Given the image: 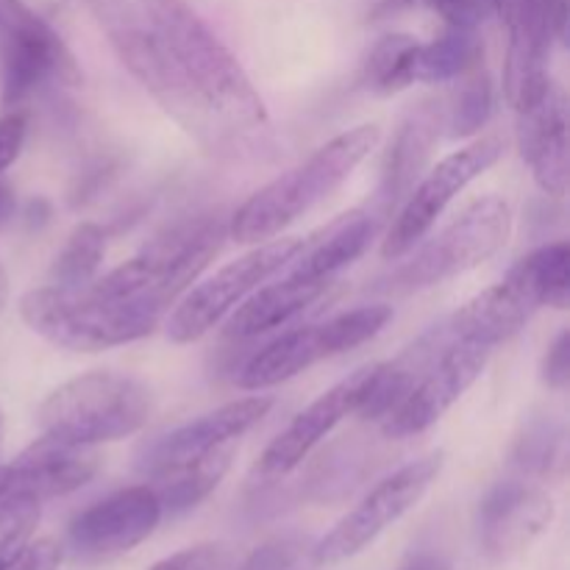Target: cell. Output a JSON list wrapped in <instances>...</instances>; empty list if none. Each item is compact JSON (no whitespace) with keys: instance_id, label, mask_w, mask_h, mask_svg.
Segmentation results:
<instances>
[{"instance_id":"cell-40","label":"cell","mask_w":570,"mask_h":570,"mask_svg":"<svg viewBox=\"0 0 570 570\" xmlns=\"http://www.w3.org/2000/svg\"><path fill=\"white\" fill-rule=\"evenodd\" d=\"M14 209H17V200H14V189L9 187V184L0 178V228L6 226V223L14 217Z\"/></svg>"},{"instance_id":"cell-39","label":"cell","mask_w":570,"mask_h":570,"mask_svg":"<svg viewBox=\"0 0 570 570\" xmlns=\"http://www.w3.org/2000/svg\"><path fill=\"white\" fill-rule=\"evenodd\" d=\"M399 570H451V566L438 554H417L406 560Z\"/></svg>"},{"instance_id":"cell-26","label":"cell","mask_w":570,"mask_h":570,"mask_svg":"<svg viewBox=\"0 0 570 570\" xmlns=\"http://www.w3.org/2000/svg\"><path fill=\"white\" fill-rule=\"evenodd\" d=\"M482 39L476 31L465 28H449L434 42L421 45L412 65V83H445L454 78H465L468 72L482 65Z\"/></svg>"},{"instance_id":"cell-24","label":"cell","mask_w":570,"mask_h":570,"mask_svg":"<svg viewBox=\"0 0 570 570\" xmlns=\"http://www.w3.org/2000/svg\"><path fill=\"white\" fill-rule=\"evenodd\" d=\"M434 137H438V120H434L432 111L412 115L395 134L387 161H384L382 187H379L376 198V206L387 217L395 209V204H401L412 193V187L421 181L429 156H432Z\"/></svg>"},{"instance_id":"cell-37","label":"cell","mask_w":570,"mask_h":570,"mask_svg":"<svg viewBox=\"0 0 570 570\" xmlns=\"http://www.w3.org/2000/svg\"><path fill=\"white\" fill-rule=\"evenodd\" d=\"M295 562H298V549L289 543H276L256 551L239 570H295Z\"/></svg>"},{"instance_id":"cell-3","label":"cell","mask_w":570,"mask_h":570,"mask_svg":"<svg viewBox=\"0 0 570 570\" xmlns=\"http://www.w3.org/2000/svg\"><path fill=\"white\" fill-rule=\"evenodd\" d=\"M228 217L232 215L223 209L187 217L150 239L134 259L122 262L87 287L100 298L142 306L165 317V312L220 254L228 239Z\"/></svg>"},{"instance_id":"cell-15","label":"cell","mask_w":570,"mask_h":570,"mask_svg":"<svg viewBox=\"0 0 570 570\" xmlns=\"http://www.w3.org/2000/svg\"><path fill=\"white\" fill-rule=\"evenodd\" d=\"M507 26L504 92L512 109L527 106L549 81L551 42L566 37V0H499Z\"/></svg>"},{"instance_id":"cell-38","label":"cell","mask_w":570,"mask_h":570,"mask_svg":"<svg viewBox=\"0 0 570 570\" xmlns=\"http://www.w3.org/2000/svg\"><path fill=\"white\" fill-rule=\"evenodd\" d=\"M417 0H373L371 11H367V20H387V17L401 14L410 6H415Z\"/></svg>"},{"instance_id":"cell-18","label":"cell","mask_w":570,"mask_h":570,"mask_svg":"<svg viewBox=\"0 0 570 570\" xmlns=\"http://www.w3.org/2000/svg\"><path fill=\"white\" fill-rule=\"evenodd\" d=\"M271 406L273 401L267 395H250V399L217 406L209 415L184 423V426L173 429V432L161 434L154 443L145 445L142 456H139V468L154 479L159 473L170 471V468L198 460L209 451L237 443L243 434H248L271 412Z\"/></svg>"},{"instance_id":"cell-25","label":"cell","mask_w":570,"mask_h":570,"mask_svg":"<svg viewBox=\"0 0 570 570\" xmlns=\"http://www.w3.org/2000/svg\"><path fill=\"white\" fill-rule=\"evenodd\" d=\"M234 445L237 443H228L223 449L209 451V454L198 456V460L184 462V465L170 468V471L150 479L154 482L150 490L159 499L161 510L170 512V515H181V512L198 507L223 482V476L232 468Z\"/></svg>"},{"instance_id":"cell-41","label":"cell","mask_w":570,"mask_h":570,"mask_svg":"<svg viewBox=\"0 0 570 570\" xmlns=\"http://www.w3.org/2000/svg\"><path fill=\"white\" fill-rule=\"evenodd\" d=\"M6 301H9V276H6L3 265H0V312L6 309Z\"/></svg>"},{"instance_id":"cell-36","label":"cell","mask_w":570,"mask_h":570,"mask_svg":"<svg viewBox=\"0 0 570 570\" xmlns=\"http://www.w3.org/2000/svg\"><path fill=\"white\" fill-rule=\"evenodd\" d=\"M543 382L551 390H566L570 382V332H560L543 360Z\"/></svg>"},{"instance_id":"cell-5","label":"cell","mask_w":570,"mask_h":570,"mask_svg":"<svg viewBox=\"0 0 570 570\" xmlns=\"http://www.w3.org/2000/svg\"><path fill=\"white\" fill-rule=\"evenodd\" d=\"M20 315L33 334L56 348L98 354L137 343L159 328L161 315L122 301L100 298L89 287H39L22 295Z\"/></svg>"},{"instance_id":"cell-20","label":"cell","mask_w":570,"mask_h":570,"mask_svg":"<svg viewBox=\"0 0 570 570\" xmlns=\"http://www.w3.org/2000/svg\"><path fill=\"white\" fill-rule=\"evenodd\" d=\"M518 145L538 187L562 198L568 189V104L554 78L518 109Z\"/></svg>"},{"instance_id":"cell-31","label":"cell","mask_w":570,"mask_h":570,"mask_svg":"<svg viewBox=\"0 0 570 570\" xmlns=\"http://www.w3.org/2000/svg\"><path fill=\"white\" fill-rule=\"evenodd\" d=\"M39 501L3 490L0 495V560L20 551L39 523Z\"/></svg>"},{"instance_id":"cell-35","label":"cell","mask_w":570,"mask_h":570,"mask_svg":"<svg viewBox=\"0 0 570 570\" xmlns=\"http://www.w3.org/2000/svg\"><path fill=\"white\" fill-rule=\"evenodd\" d=\"M28 120L22 111H9L0 117V173L9 170L26 145Z\"/></svg>"},{"instance_id":"cell-32","label":"cell","mask_w":570,"mask_h":570,"mask_svg":"<svg viewBox=\"0 0 570 570\" xmlns=\"http://www.w3.org/2000/svg\"><path fill=\"white\" fill-rule=\"evenodd\" d=\"M239 557L226 543H200L170 554L150 570H239Z\"/></svg>"},{"instance_id":"cell-19","label":"cell","mask_w":570,"mask_h":570,"mask_svg":"<svg viewBox=\"0 0 570 570\" xmlns=\"http://www.w3.org/2000/svg\"><path fill=\"white\" fill-rule=\"evenodd\" d=\"M554 521V501L523 479L501 482L479 507V538L490 560L504 562L523 554Z\"/></svg>"},{"instance_id":"cell-7","label":"cell","mask_w":570,"mask_h":570,"mask_svg":"<svg viewBox=\"0 0 570 570\" xmlns=\"http://www.w3.org/2000/svg\"><path fill=\"white\" fill-rule=\"evenodd\" d=\"M83 3L115 48L117 59L142 83L145 92L154 95L156 104L173 120L181 122L200 142H217L226 137L170 65L139 0H83Z\"/></svg>"},{"instance_id":"cell-12","label":"cell","mask_w":570,"mask_h":570,"mask_svg":"<svg viewBox=\"0 0 570 570\" xmlns=\"http://www.w3.org/2000/svg\"><path fill=\"white\" fill-rule=\"evenodd\" d=\"M0 48H3V106L14 109L45 81L65 87L81 83V67L65 39L33 14L22 0H0Z\"/></svg>"},{"instance_id":"cell-27","label":"cell","mask_w":570,"mask_h":570,"mask_svg":"<svg viewBox=\"0 0 570 570\" xmlns=\"http://www.w3.org/2000/svg\"><path fill=\"white\" fill-rule=\"evenodd\" d=\"M421 48L410 33H387L371 48V53L362 61L360 81L379 95H393L412 83V65Z\"/></svg>"},{"instance_id":"cell-11","label":"cell","mask_w":570,"mask_h":570,"mask_svg":"<svg viewBox=\"0 0 570 570\" xmlns=\"http://www.w3.org/2000/svg\"><path fill=\"white\" fill-rule=\"evenodd\" d=\"M443 468V454H429L410 462L401 471L390 473L387 479L376 484L354 510L340 518L326 534L312 549L315 566H340L351 557L362 554L371 543H376L379 534L387 532L393 523H399L417 501L426 495L432 482Z\"/></svg>"},{"instance_id":"cell-2","label":"cell","mask_w":570,"mask_h":570,"mask_svg":"<svg viewBox=\"0 0 570 570\" xmlns=\"http://www.w3.org/2000/svg\"><path fill=\"white\" fill-rule=\"evenodd\" d=\"M379 139L382 131L376 122L348 128L340 137L328 139L309 159L256 189L228 217V237L239 245H259L282 234L321 200L337 193L354 176L356 167L376 150Z\"/></svg>"},{"instance_id":"cell-21","label":"cell","mask_w":570,"mask_h":570,"mask_svg":"<svg viewBox=\"0 0 570 570\" xmlns=\"http://www.w3.org/2000/svg\"><path fill=\"white\" fill-rule=\"evenodd\" d=\"M98 454L92 445L67 443L56 438H39L6 468V490L45 501L76 493L98 473Z\"/></svg>"},{"instance_id":"cell-16","label":"cell","mask_w":570,"mask_h":570,"mask_svg":"<svg viewBox=\"0 0 570 570\" xmlns=\"http://www.w3.org/2000/svg\"><path fill=\"white\" fill-rule=\"evenodd\" d=\"M161 515H165V510H161L150 484L128 488L83 510L70 523L67 540L81 560H115V557L128 554L139 543H145L156 532Z\"/></svg>"},{"instance_id":"cell-4","label":"cell","mask_w":570,"mask_h":570,"mask_svg":"<svg viewBox=\"0 0 570 570\" xmlns=\"http://www.w3.org/2000/svg\"><path fill=\"white\" fill-rule=\"evenodd\" d=\"M568 301L570 248L568 243H549L512 265L499 284L445 317V326L451 340H471L495 348L515 337L540 306L568 309Z\"/></svg>"},{"instance_id":"cell-23","label":"cell","mask_w":570,"mask_h":570,"mask_svg":"<svg viewBox=\"0 0 570 570\" xmlns=\"http://www.w3.org/2000/svg\"><path fill=\"white\" fill-rule=\"evenodd\" d=\"M332 282L334 278H304L287 273V278H282L278 284L250 293L228 317L226 334L234 340H250L271 332V328L284 326L295 315L309 309L315 301H321L332 287Z\"/></svg>"},{"instance_id":"cell-6","label":"cell","mask_w":570,"mask_h":570,"mask_svg":"<svg viewBox=\"0 0 570 570\" xmlns=\"http://www.w3.org/2000/svg\"><path fill=\"white\" fill-rule=\"evenodd\" d=\"M150 390L139 379L111 371L70 379L42 401L37 421L48 438L78 445L115 443L148 423Z\"/></svg>"},{"instance_id":"cell-43","label":"cell","mask_w":570,"mask_h":570,"mask_svg":"<svg viewBox=\"0 0 570 570\" xmlns=\"http://www.w3.org/2000/svg\"><path fill=\"white\" fill-rule=\"evenodd\" d=\"M6 490V468H0V495H3Z\"/></svg>"},{"instance_id":"cell-8","label":"cell","mask_w":570,"mask_h":570,"mask_svg":"<svg viewBox=\"0 0 570 570\" xmlns=\"http://www.w3.org/2000/svg\"><path fill=\"white\" fill-rule=\"evenodd\" d=\"M512 232V212L499 195H484L462 209L432 239L412 248L410 259L395 267L379 289L393 295H410L417 289L438 287L462 273L473 271L499 254Z\"/></svg>"},{"instance_id":"cell-28","label":"cell","mask_w":570,"mask_h":570,"mask_svg":"<svg viewBox=\"0 0 570 570\" xmlns=\"http://www.w3.org/2000/svg\"><path fill=\"white\" fill-rule=\"evenodd\" d=\"M106 254V234L104 228L95 223H81L76 232L67 237L65 248L56 254L53 271V287L61 289H83L87 284L95 282L100 262Z\"/></svg>"},{"instance_id":"cell-9","label":"cell","mask_w":570,"mask_h":570,"mask_svg":"<svg viewBox=\"0 0 570 570\" xmlns=\"http://www.w3.org/2000/svg\"><path fill=\"white\" fill-rule=\"evenodd\" d=\"M390 321H393V309L387 304H373L345 312V315L328 317L323 323L295 328V332L282 334L262 351H256L245 362L243 371L237 373V384L243 390H254V393L276 387V384L289 382V379L304 373L306 367L317 365V362L345 354L356 345H365Z\"/></svg>"},{"instance_id":"cell-22","label":"cell","mask_w":570,"mask_h":570,"mask_svg":"<svg viewBox=\"0 0 570 570\" xmlns=\"http://www.w3.org/2000/svg\"><path fill=\"white\" fill-rule=\"evenodd\" d=\"M384 217L387 215L379 206L345 212L301 243L298 254L287 265L289 273L304 278H334L371 248Z\"/></svg>"},{"instance_id":"cell-17","label":"cell","mask_w":570,"mask_h":570,"mask_svg":"<svg viewBox=\"0 0 570 570\" xmlns=\"http://www.w3.org/2000/svg\"><path fill=\"white\" fill-rule=\"evenodd\" d=\"M373 373H376V365L360 367L348 379L326 390L321 399L312 401L304 412H298L293 423L259 456L256 473L262 479H282L293 473L312 454V449L321 445L345 417L360 412V406L365 404L367 387L373 382Z\"/></svg>"},{"instance_id":"cell-30","label":"cell","mask_w":570,"mask_h":570,"mask_svg":"<svg viewBox=\"0 0 570 570\" xmlns=\"http://www.w3.org/2000/svg\"><path fill=\"white\" fill-rule=\"evenodd\" d=\"M515 465L521 473L540 479L566 471V429L554 421L529 423L515 445Z\"/></svg>"},{"instance_id":"cell-10","label":"cell","mask_w":570,"mask_h":570,"mask_svg":"<svg viewBox=\"0 0 570 570\" xmlns=\"http://www.w3.org/2000/svg\"><path fill=\"white\" fill-rule=\"evenodd\" d=\"M301 243H304L301 237L265 239L245 256L228 262L215 276L200 282L198 287H193L178 301L170 321H167V337L178 345H187L209 334L223 317L232 315L267 278L284 271L293 262V256L298 254Z\"/></svg>"},{"instance_id":"cell-13","label":"cell","mask_w":570,"mask_h":570,"mask_svg":"<svg viewBox=\"0 0 570 570\" xmlns=\"http://www.w3.org/2000/svg\"><path fill=\"white\" fill-rule=\"evenodd\" d=\"M501 154H504V142L499 137H482L432 167L412 187L395 220L390 223V232L382 245L384 259H404L412 248H417L421 239L449 209L451 200L465 193L468 184L476 181L482 173H488L501 159Z\"/></svg>"},{"instance_id":"cell-29","label":"cell","mask_w":570,"mask_h":570,"mask_svg":"<svg viewBox=\"0 0 570 570\" xmlns=\"http://www.w3.org/2000/svg\"><path fill=\"white\" fill-rule=\"evenodd\" d=\"M495 106V92L493 83L488 76L476 72L471 76L468 72L465 81L451 92V98L445 100L443 109V126L449 128V137H473V134L482 131L488 126V120L493 117Z\"/></svg>"},{"instance_id":"cell-33","label":"cell","mask_w":570,"mask_h":570,"mask_svg":"<svg viewBox=\"0 0 570 570\" xmlns=\"http://www.w3.org/2000/svg\"><path fill=\"white\" fill-rule=\"evenodd\" d=\"M438 17L449 28H465L476 31L479 26L490 20L499 11V0H426Z\"/></svg>"},{"instance_id":"cell-1","label":"cell","mask_w":570,"mask_h":570,"mask_svg":"<svg viewBox=\"0 0 570 570\" xmlns=\"http://www.w3.org/2000/svg\"><path fill=\"white\" fill-rule=\"evenodd\" d=\"M161 50L223 134L259 131L267 106L237 56L189 0H139Z\"/></svg>"},{"instance_id":"cell-42","label":"cell","mask_w":570,"mask_h":570,"mask_svg":"<svg viewBox=\"0 0 570 570\" xmlns=\"http://www.w3.org/2000/svg\"><path fill=\"white\" fill-rule=\"evenodd\" d=\"M3 438H6V417H3V410H0V451H3Z\"/></svg>"},{"instance_id":"cell-14","label":"cell","mask_w":570,"mask_h":570,"mask_svg":"<svg viewBox=\"0 0 570 570\" xmlns=\"http://www.w3.org/2000/svg\"><path fill=\"white\" fill-rule=\"evenodd\" d=\"M490 354L493 348L482 343L451 340L443 354L417 379L415 387L384 417L382 432L390 440H406L432 429L476 384Z\"/></svg>"},{"instance_id":"cell-34","label":"cell","mask_w":570,"mask_h":570,"mask_svg":"<svg viewBox=\"0 0 570 570\" xmlns=\"http://www.w3.org/2000/svg\"><path fill=\"white\" fill-rule=\"evenodd\" d=\"M61 557L65 551L56 540H28L20 551L0 560V570H59Z\"/></svg>"}]
</instances>
